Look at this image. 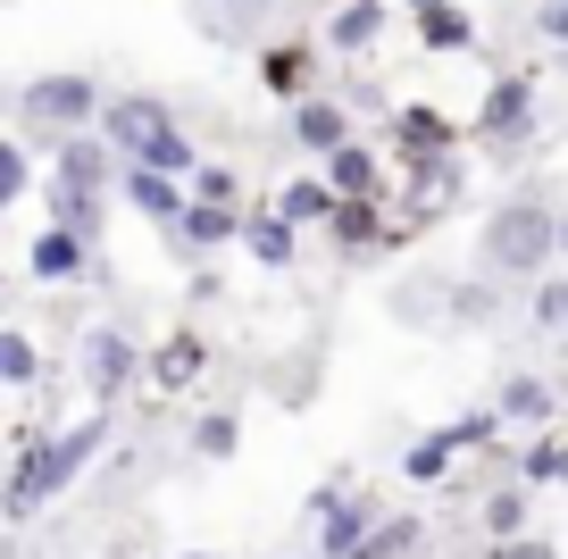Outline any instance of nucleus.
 Returning a JSON list of instances; mask_svg holds the SVG:
<instances>
[{
  "instance_id": "nucleus-1",
  "label": "nucleus",
  "mask_w": 568,
  "mask_h": 559,
  "mask_svg": "<svg viewBox=\"0 0 568 559\" xmlns=\"http://www.w3.org/2000/svg\"><path fill=\"white\" fill-rule=\"evenodd\" d=\"M109 443V409H92V418H75V435H26L18 451V485H9V518H34L51 492H68L75 476L92 468V451Z\"/></svg>"
},
{
  "instance_id": "nucleus-2",
  "label": "nucleus",
  "mask_w": 568,
  "mask_h": 559,
  "mask_svg": "<svg viewBox=\"0 0 568 559\" xmlns=\"http://www.w3.org/2000/svg\"><path fill=\"white\" fill-rule=\"evenodd\" d=\"M101 142H109V151H125V167H151V175H184V167L201 159L193 134H184V125L168 118L151 92H125V101H109Z\"/></svg>"
},
{
  "instance_id": "nucleus-3",
  "label": "nucleus",
  "mask_w": 568,
  "mask_h": 559,
  "mask_svg": "<svg viewBox=\"0 0 568 559\" xmlns=\"http://www.w3.org/2000/svg\"><path fill=\"white\" fill-rule=\"evenodd\" d=\"M551 251H560V226H551V210H535V201H510V210L485 226V260H494L501 276H535Z\"/></svg>"
},
{
  "instance_id": "nucleus-4",
  "label": "nucleus",
  "mask_w": 568,
  "mask_h": 559,
  "mask_svg": "<svg viewBox=\"0 0 568 559\" xmlns=\"http://www.w3.org/2000/svg\"><path fill=\"white\" fill-rule=\"evenodd\" d=\"M494 435H501V409H468V418H452L444 435L409 443V451H402V476H409V485H444L452 459H460V451H485Z\"/></svg>"
},
{
  "instance_id": "nucleus-5",
  "label": "nucleus",
  "mask_w": 568,
  "mask_h": 559,
  "mask_svg": "<svg viewBox=\"0 0 568 559\" xmlns=\"http://www.w3.org/2000/svg\"><path fill=\"white\" fill-rule=\"evenodd\" d=\"M18 118L26 125H59V142H68V134H84L92 118H109V101H101L92 75H51V84H26Z\"/></svg>"
},
{
  "instance_id": "nucleus-6",
  "label": "nucleus",
  "mask_w": 568,
  "mask_h": 559,
  "mask_svg": "<svg viewBox=\"0 0 568 559\" xmlns=\"http://www.w3.org/2000/svg\"><path fill=\"white\" fill-rule=\"evenodd\" d=\"M527 118H535V75H494V92L468 118V134L477 142H527Z\"/></svg>"
},
{
  "instance_id": "nucleus-7",
  "label": "nucleus",
  "mask_w": 568,
  "mask_h": 559,
  "mask_svg": "<svg viewBox=\"0 0 568 559\" xmlns=\"http://www.w3.org/2000/svg\"><path fill=\"white\" fill-rule=\"evenodd\" d=\"M134 367H142V350H134V343H125V334H118V326H92V334H84V385H92V393H101V409H109V402H118V393H125V385H134Z\"/></svg>"
},
{
  "instance_id": "nucleus-8",
  "label": "nucleus",
  "mask_w": 568,
  "mask_h": 559,
  "mask_svg": "<svg viewBox=\"0 0 568 559\" xmlns=\"http://www.w3.org/2000/svg\"><path fill=\"white\" fill-rule=\"evenodd\" d=\"M26 267H34V284H84L92 276V243L68 226H42L34 251H26Z\"/></svg>"
},
{
  "instance_id": "nucleus-9",
  "label": "nucleus",
  "mask_w": 568,
  "mask_h": 559,
  "mask_svg": "<svg viewBox=\"0 0 568 559\" xmlns=\"http://www.w3.org/2000/svg\"><path fill=\"white\" fill-rule=\"evenodd\" d=\"M376 526H385V518H376L368 492H343V509L318 518V559H359V542H368Z\"/></svg>"
},
{
  "instance_id": "nucleus-10",
  "label": "nucleus",
  "mask_w": 568,
  "mask_h": 559,
  "mask_svg": "<svg viewBox=\"0 0 568 559\" xmlns=\"http://www.w3.org/2000/svg\"><path fill=\"white\" fill-rule=\"evenodd\" d=\"M118 193L134 201L142 217H160V226L184 234V217H193V201L176 193V175H151V167H118Z\"/></svg>"
},
{
  "instance_id": "nucleus-11",
  "label": "nucleus",
  "mask_w": 568,
  "mask_h": 559,
  "mask_svg": "<svg viewBox=\"0 0 568 559\" xmlns=\"http://www.w3.org/2000/svg\"><path fill=\"white\" fill-rule=\"evenodd\" d=\"M293 142L318 151V159H335L343 142H352V109H343V101H302V109H293Z\"/></svg>"
},
{
  "instance_id": "nucleus-12",
  "label": "nucleus",
  "mask_w": 568,
  "mask_h": 559,
  "mask_svg": "<svg viewBox=\"0 0 568 559\" xmlns=\"http://www.w3.org/2000/svg\"><path fill=\"white\" fill-rule=\"evenodd\" d=\"M335 184H326V175H293V184H284L276 193V217L284 226H335Z\"/></svg>"
},
{
  "instance_id": "nucleus-13",
  "label": "nucleus",
  "mask_w": 568,
  "mask_h": 559,
  "mask_svg": "<svg viewBox=\"0 0 568 559\" xmlns=\"http://www.w3.org/2000/svg\"><path fill=\"white\" fill-rule=\"evenodd\" d=\"M376 34H385V0H343L335 18H326V42H335L343 59L376 51Z\"/></svg>"
},
{
  "instance_id": "nucleus-14",
  "label": "nucleus",
  "mask_w": 568,
  "mask_h": 559,
  "mask_svg": "<svg viewBox=\"0 0 568 559\" xmlns=\"http://www.w3.org/2000/svg\"><path fill=\"white\" fill-rule=\"evenodd\" d=\"M59 184H68V193H101L109 184V142L101 134H68L59 142Z\"/></svg>"
},
{
  "instance_id": "nucleus-15",
  "label": "nucleus",
  "mask_w": 568,
  "mask_h": 559,
  "mask_svg": "<svg viewBox=\"0 0 568 559\" xmlns=\"http://www.w3.org/2000/svg\"><path fill=\"white\" fill-rule=\"evenodd\" d=\"M326 184H335V201H376L385 167H376V151H368V142H343V151L326 159Z\"/></svg>"
},
{
  "instance_id": "nucleus-16",
  "label": "nucleus",
  "mask_w": 568,
  "mask_h": 559,
  "mask_svg": "<svg viewBox=\"0 0 568 559\" xmlns=\"http://www.w3.org/2000/svg\"><path fill=\"white\" fill-rule=\"evenodd\" d=\"M494 409H501V426H535V435H544V426H551V409H560V393H551L544 376H510Z\"/></svg>"
},
{
  "instance_id": "nucleus-17",
  "label": "nucleus",
  "mask_w": 568,
  "mask_h": 559,
  "mask_svg": "<svg viewBox=\"0 0 568 559\" xmlns=\"http://www.w3.org/2000/svg\"><path fill=\"white\" fill-rule=\"evenodd\" d=\"M201 367H210L201 334H168V343H160V359H151V385H160V393H184V385L201 376Z\"/></svg>"
},
{
  "instance_id": "nucleus-18",
  "label": "nucleus",
  "mask_w": 568,
  "mask_h": 559,
  "mask_svg": "<svg viewBox=\"0 0 568 559\" xmlns=\"http://www.w3.org/2000/svg\"><path fill=\"white\" fill-rule=\"evenodd\" d=\"M326 234H335L343 251H376V243H402V226H385V217H376V201H343V210H335V226H326Z\"/></svg>"
},
{
  "instance_id": "nucleus-19",
  "label": "nucleus",
  "mask_w": 568,
  "mask_h": 559,
  "mask_svg": "<svg viewBox=\"0 0 568 559\" xmlns=\"http://www.w3.org/2000/svg\"><path fill=\"white\" fill-rule=\"evenodd\" d=\"M251 217L243 210H226V201H193V217H184V243L193 251H217V243H234Z\"/></svg>"
},
{
  "instance_id": "nucleus-20",
  "label": "nucleus",
  "mask_w": 568,
  "mask_h": 559,
  "mask_svg": "<svg viewBox=\"0 0 568 559\" xmlns=\"http://www.w3.org/2000/svg\"><path fill=\"white\" fill-rule=\"evenodd\" d=\"M293 234H302V226H284L276 210H251L243 243H251V260H260V267H293Z\"/></svg>"
},
{
  "instance_id": "nucleus-21",
  "label": "nucleus",
  "mask_w": 568,
  "mask_h": 559,
  "mask_svg": "<svg viewBox=\"0 0 568 559\" xmlns=\"http://www.w3.org/2000/svg\"><path fill=\"white\" fill-rule=\"evenodd\" d=\"M260 75H267V92H284V101L302 109V92H310V51H302V42H276V51L260 59Z\"/></svg>"
},
{
  "instance_id": "nucleus-22",
  "label": "nucleus",
  "mask_w": 568,
  "mask_h": 559,
  "mask_svg": "<svg viewBox=\"0 0 568 559\" xmlns=\"http://www.w3.org/2000/svg\"><path fill=\"white\" fill-rule=\"evenodd\" d=\"M418 34H426V51H477V26H468L460 9H452V0H444V9H426V18H418Z\"/></svg>"
},
{
  "instance_id": "nucleus-23",
  "label": "nucleus",
  "mask_w": 568,
  "mask_h": 559,
  "mask_svg": "<svg viewBox=\"0 0 568 559\" xmlns=\"http://www.w3.org/2000/svg\"><path fill=\"white\" fill-rule=\"evenodd\" d=\"M51 226H68V234H84V243H92V234H101V193H68V184H51Z\"/></svg>"
},
{
  "instance_id": "nucleus-24",
  "label": "nucleus",
  "mask_w": 568,
  "mask_h": 559,
  "mask_svg": "<svg viewBox=\"0 0 568 559\" xmlns=\"http://www.w3.org/2000/svg\"><path fill=\"white\" fill-rule=\"evenodd\" d=\"M518 485H568V443H527V459H518Z\"/></svg>"
},
{
  "instance_id": "nucleus-25",
  "label": "nucleus",
  "mask_w": 568,
  "mask_h": 559,
  "mask_svg": "<svg viewBox=\"0 0 568 559\" xmlns=\"http://www.w3.org/2000/svg\"><path fill=\"white\" fill-rule=\"evenodd\" d=\"M518 526H527V485H501L494 501H485V535H494V542H518Z\"/></svg>"
},
{
  "instance_id": "nucleus-26",
  "label": "nucleus",
  "mask_w": 568,
  "mask_h": 559,
  "mask_svg": "<svg viewBox=\"0 0 568 559\" xmlns=\"http://www.w3.org/2000/svg\"><path fill=\"white\" fill-rule=\"evenodd\" d=\"M418 535H426L418 518H385L368 542H359V559H409V551H418Z\"/></svg>"
},
{
  "instance_id": "nucleus-27",
  "label": "nucleus",
  "mask_w": 568,
  "mask_h": 559,
  "mask_svg": "<svg viewBox=\"0 0 568 559\" xmlns=\"http://www.w3.org/2000/svg\"><path fill=\"white\" fill-rule=\"evenodd\" d=\"M234 443H243V426H234V409H210V418L193 426V451H201V459H226Z\"/></svg>"
},
{
  "instance_id": "nucleus-28",
  "label": "nucleus",
  "mask_w": 568,
  "mask_h": 559,
  "mask_svg": "<svg viewBox=\"0 0 568 559\" xmlns=\"http://www.w3.org/2000/svg\"><path fill=\"white\" fill-rule=\"evenodd\" d=\"M0 376H9V385H34V376H42V359H34L26 334H0Z\"/></svg>"
},
{
  "instance_id": "nucleus-29",
  "label": "nucleus",
  "mask_w": 568,
  "mask_h": 559,
  "mask_svg": "<svg viewBox=\"0 0 568 559\" xmlns=\"http://www.w3.org/2000/svg\"><path fill=\"white\" fill-rule=\"evenodd\" d=\"M26 193H34V159L9 142V151H0V201H26Z\"/></svg>"
},
{
  "instance_id": "nucleus-30",
  "label": "nucleus",
  "mask_w": 568,
  "mask_h": 559,
  "mask_svg": "<svg viewBox=\"0 0 568 559\" xmlns=\"http://www.w3.org/2000/svg\"><path fill=\"white\" fill-rule=\"evenodd\" d=\"M535 326H568V276H551L544 293H535Z\"/></svg>"
},
{
  "instance_id": "nucleus-31",
  "label": "nucleus",
  "mask_w": 568,
  "mask_h": 559,
  "mask_svg": "<svg viewBox=\"0 0 568 559\" xmlns=\"http://www.w3.org/2000/svg\"><path fill=\"white\" fill-rule=\"evenodd\" d=\"M193 201H226V210H234V175L226 167H201V193Z\"/></svg>"
},
{
  "instance_id": "nucleus-32",
  "label": "nucleus",
  "mask_w": 568,
  "mask_h": 559,
  "mask_svg": "<svg viewBox=\"0 0 568 559\" xmlns=\"http://www.w3.org/2000/svg\"><path fill=\"white\" fill-rule=\"evenodd\" d=\"M535 26H544V42H568V0H544V9H535Z\"/></svg>"
},
{
  "instance_id": "nucleus-33",
  "label": "nucleus",
  "mask_w": 568,
  "mask_h": 559,
  "mask_svg": "<svg viewBox=\"0 0 568 559\" xmlns=\"http://www.w3.org/2000/svg\"><path fill=\"white\" fill-rule=\"evenodd\" d=\"M485 559H560V551H551V542H527V535H518V542H494Z\"/></svg>"
},
{
  "instance_id": "nucleus-34",
  "label": "nucleus",
  "mask_w": 568,
  "mask_h": 559,
  "mask_svg": "<svg viewBox=\"0 0 568 559\" xmlns=\"http://www.w3.org/2000/svg\"><path fill=\"white\" fill-rule=\"evenodd\" d=\"M409 9H418V18H426V9H444V0H409Z\"/></svg>"
},
{
  "instance_id": "nucleus-35",
  "label": "nucleus",
  "mask_w": 568,
  "mask_h": 559,
  "mask_svg": "<svg viewBox=\"0 0 568 559\" xmlns=\"http://www.w3.org/2000/svg\"><path fill=\"white\" fill-rule=\"evenodd\" d=\"M184 559H210V551H184Z\"/></svg>"
},
{
  "instance_id": "nucleus-36",
  "label": "nucleus",
  "mask_w": 568,
  "mask_h": 559,
  "mask_svg": "<svg viewBox=\"0 0 568 559\" xmlns=\"http://www.w3.org/2000/svg\"><path fill=\"white\" fill-rule=\"evenodd\" d=\"M560 251H568V226H560Z\"/></svg>"
}]
</instances>
